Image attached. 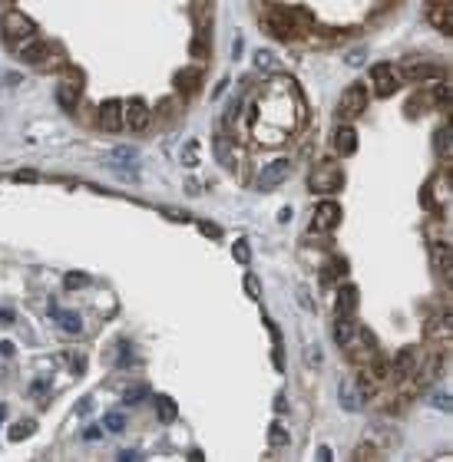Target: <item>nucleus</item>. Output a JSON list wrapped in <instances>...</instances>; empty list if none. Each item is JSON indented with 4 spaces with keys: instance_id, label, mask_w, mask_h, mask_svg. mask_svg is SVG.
I'll return each instance as SVG.
<instances>
[{
    "instance_id": "f257e3e1",
    "label": "nucleus",
    "mask_w": 453,
    "mask_h": 462,
    "mask_svg": "<svg viewBox=\"0 0 453 462\" xmlns=\"http://www.w3.org/2000/svg\"><path fill=\"white\" fill-rule=\"evenodd\" d=\"M3 34H7V40L14 43V40H30V37H37V23L27 17L23 10H7L3 14Z\"/></svg>"
},
{
    "instance_id": "f03ea898",
    "label": "nucleus",
    "mask_w": 453,
    "mask_h": 462,
    "mask_svg": "<svg viewBox=\"0 0 453 462\" xmlns=\"http://www.w3.org/2000/svg\"><path fill=\"white\" fill-rule=\"evenodd\" d=\"M367 86L364 83H354V86H347L344 90V96H341V103H338V116L341 119H354L358 112H364V106H367Z\"/></svg>"
},
{
    "instance_id": "7ed1b4c3",
    "label": "nucleus",
    "mask_w": 453,
    "mask_h": 462,
    "mask_svg": "<svg viewBox=\"0 0 453 462\" xmlns=\"http://www.w3.org/2000/svg\"><path fill=\"white\" fill-rule=\"evenodd\" d=\"M344 182V175H341V168L334 162H321V166H315V172L308 175V185H311V192H331V188H341Z\"/></svg>"
},
{
    "instance_id": "20e7f679",
    "label": "nucleus",
    "mask_w": 453,
    "mask_h": 462,
    "mask_svg": "<svg viewBox=\"0 0 453 462\" xmlns=\"http://www.w3.org/2000/svg\"><path fill=\"white\" fill-rule=\"evenodd\" d=\"M123 126H130L132 132H143L149 126V106L139 96H132V99L123 103Z\"/></svg>"
},
{
    "instance_id": "39448f33",
    "label": "nucleus",
    "mask_w": 453,
    "mask_h": 462,
    "mask_svg": "<svg viewBox=\"0 0 453 462\" xmlns=\"http://www.w3.org/2000/svg\"><path fill=\"white\" fill-rule=\"evenodd\" d=\"M288 172H291V162H288V159H275V162H268V166L262 168V175H258V188H262V192L278 188V185L288 179Z\"/></svg>"
},
{
    "instance_id": "423d86ee",
    "label": "nucleus",
    "mask_w": 453,
    "mask_h": 462,
    "mask_svg": "<svg viewBox=\"0 0 453 462\" xmlns=\"http://www.w3.org/2000/svg\"><path fill=\"white\" fill-rule=\"evenodd\" d=\"M371 83H374V92H378L380 99L384 96H394L397 92V70L391 63H378L374 70H371Z\"/></svg>"
},
{
    "instance_id": "0eeeda50",
    "label": "nucleus",
    "mask_w": 453,
    "mask_h": 462,
    "mask_svg": "<svg viewBox=\"0 0 453 462\" xmlns=\"http://www.w3.org/2000/svg\"><path fill=\"white\" fill-rule=\"evenodd\" d=\"M338 403L347 409V413H354V409L364 407V389L358 387L354 376H344V380L338 383Z\"/></svg>"
},
{
    "instance_id": "6e6552de",
    "label": "nucleus",
    "mask_w": 453,
    "mask_h": 462,
    "mask_svg": "<svg viewBox=\"0 0 453 462\" xmlns=\"http://www.w3.org/2000/svg\"><path fill=\"white\" fill-rule=\"evenodd\" d=\"M341 222V205L338 202H321L315 208V218H311V231H331Z\"/></svg>"
},
{
    "instance_id": "1a4fd4ad",
    "label": "nucleus",
    "mask_w": 453,
    "mask_h": 462,
    "mask_svg": "<svg viewBox=\"0 0 453 462\" xmlns=\"http://www.w3.org/2000/svg\"><path fill=\"white\" fill-rule=\"evenodd\" d=\"M440 73H443V70H440L437 63H414V60H411V63H404V66H400V76H404L411 86L427 83V79H437Z\"/></svg>"
},
{
    "instance_id": "9d476101",
    "label": "nucleus",
    "mask_w": 453,
    "mask_h": 462,
    "mask_svg": "<svg viewBox=\"0 0 453 462\" xmlns=\"http://www.w3.org/2000/svg\"><path fill=\"white\" fill-rule=\"evenodd\" d=\"M99 129L106 132H119L123 129V103L119 99H106L103 106H99Z\"/></svg>"
},
{
    "instance_id": "9b49d317",
    "label": "nucleus",
    "mask_w": 453,
    "mask_h": 462,
    "mask_svg": "<svg viewBox=\"0 0 453 462\" xmlns=\"http://www.w3.org/2000/svg\"><path fill=\"white\" fill-rule=\"evenodd\" d=\"M417 360H420V353H417V347H404V350H397L394 367H391V373H394V380H407V376H411V373L417 370Z\"/></svg>"
},
{
    "instance_id": "f8f14e48",
    "label": "nucleus",
    "mask_w": 453,
    "mask_h": 462,
    "mask_svg": "<svg viewBox=\"0 0 453 462\" xmlns=\"http://www.w3.org/2000/svg\"><path fill=\"white\" fill-rule=\"evenodd\" d=\"M334 152H338V155H354V152H358V129H354V126L344 123V126L334 129Z\"/></svg>"
},
{
    "instance_id": "ddd939ff",
    "label": "nucleus",
    "mask_w": 453,
    "mask_h": 462,
    "mask_svg": "<svg viewBox=\"0 0 453 462\" xmlns=\"http://www.w3.org/2000/svg\"><path fill=\"white\" fill-rule=\"evenodd\" d=\"M358 287L354 284H344L338 291V300H334V314H344V317H351L354 311H358Z\"/></svg>"
},
{
    "instance_id": "4468645a",
    "label": "nucleus",
    "mask_w": 453,
    "mask_h": 462,
    "mask_svg": "<svg viewBox=\"0 0 453 462\" xmlns=\"http://www.w3.org/2000/svg\"><path fill=\"white\" fill-rule=\"evenodd\" d=\"M17 53H20L23 63H40V60H47L50 47H47V43H40L37 37H30V40H23V43L17 47Z\"/></svg>"
},
{
    "instance_id": "2eb2a0df",
    "label": "nucleus",
    "mask_w": 453,
    "mask_h": 462,
    "mask_svg": "<svg viewBox=\"0 0 453 462\" xmlns=\"http://www.w3.org/2000/svg\"><path fill=\"white\" fill-rule=\"evenodd\" d=\"M354 337H358V324H354L351 317L338 314V320H334V344H338V347H347Z\"/></svg>"
},
{
    "instance_id": "dca6fc26",
    "label": "nucleus",
    "mask_w": 453,
    "mask_h": 462,
    "mask_svg": "<svg viewBox=\"0 0 453 462\" xmlns=\"http://www.w3.org/2000/svg\"><path fill=\"white\" fill-rule=\"evenodd\" d=\"M430 23H434L440 34H450V30H453L450 3H434V7H430Z\"/></svg>"
},
{
    "instance_id": "f3484780",
    "label": "nucleus",
    "mask_w": 453,
    "mask_h": 462,
    "mask_svg": "<svg viewBox=\"0 0 453 462\" xmlns=\"http://www.w3.org/2000/svg\"><path fill=\"white\" fill-rule=\"evenodd\" d=\"M57 103L66 112H73L76 103H79V86H73V83H63V86L57 90Z\"/></svg>"
},
{
    "instance_id": "a211bd4d",
    "label": "nucleus",
    "mask_w": 453,
    "mask_h": 462,
    "mask_svg": "<svg viewBox=\"0 0 453 462\" xmlns=\"http://www.w3.org/2000/svg\"><path fill=\"white\" fill-rule=\"evenodd\" d=\"M175 86H179V92H186V96H189V92L199 86V70H195V66L179 70V73H175Z\"/></svg>"
},
{
    "instance_id": "6ab92c4d",
    "label": "nucleus",
    "mask_w": 453,
    "mask_h": 462,
    "mask_svg": "<svg viewBox=\"0 0 453 462\" xmlns=\"http://www.w3.org/2000/svg\"><path fill=\"white\" fill-rule=\"evenodd\" d=\"M265 30H268V37H275V40H291V37H295V34L284 27L282 20L275 17V14H268V17H265Z\"/></svg>"
},
{
    "instance_id": "aec40b11",
    "label": "nucleus",
    "mask_w": 453,
    "mask_h": 462,
    "mask_svg": "<svg viewBox=\"0 0 453 462\" xmlns=\"http://www.w3.org/2000/svg\"><path fill=\"white\" fill-rule=\"evenodd\" d=\"M437 152L450 162V155H453V142H450V123H443L440 129H437Z\"/></svg>"
},
{
    "instance_id": "412c9836",
    "label": "nucleus",
    "mask_w": 453,
    "mask_h": 462,
    "mask_svg": "<svg viewBox=\"0 0 453 462\" xmlns=\"http://www.w3.org/2000/svg\"><path fill=\"white\" fill-rule=\"evenodd\" d=\"M34 429H37V423H34V420H20V423L10 426L7 439H10V443H23V439H27V436H30Z\"/></svg>"
},
{
    "instance_id": "4be33fe9",
    "label": "nucleus",
    "mask_w": 453,
    "mask_h": 462,
    "mask_svg": "<svg viewBox=\"0 0 453 462\" xmlns=\"http://www.w3.org/2000/svg\"><path fill=\"white\" fill-rule=\"evenodd\" d=\"M255 70H262V73H275L278 70V60L271 50H255Z\"/></svg>"
},
{
    "instance_id": "5701e85b",
    "label": "nucleus",
    "mask_w": 453,
    "mask_h": 462,
    "mask_svg": "<svg viewBox=\"0 0 453 462\" xmlns=\"http://www.w3.org/2000/svg\"><path fill=\"white\" fill-rule=\"evenodd\" d=\"M156 413H159L162 423H172L175 420V403H172L169 396H156Z\"/></svg>"
},
{
    "instance_id": "b1692460",
    "label": "nucleus",
    "mask_w": 453,
    "mask_h": 462,
    "mask_svg": "<svg viewBox=\"0 0 453 462\" xmlns=\"http://www.w3.org/2000/svg\"><path fill=\"white\" fill-rule=\"evenodd\" d=\"M60 327H63L66 333H79L83 331V320H79V314L66 311V314H60Z\"/></svg>"
},
{
    "instance_id": "393cba45",
    "label": "nucleus",
    "mask_w": 453,
    "mask_h": 462,
    "mask_svg": "<svg viewBox=\"0 0 453 462\" xmlns=\"http://www.w3.org/2000/svg\"><path fill=\"white\" fill-rule=\"evenodd\" d=\"M232 258L238 264H252V251H248V241H235L232 244Z\"/></svg>"
},
{
    "instance_id": "a878e982",
    "label": "nucleus",
    "mask_w": 453,
    "mask_h": 462,
    "mask_svg": "<svg viewBox=\"0 0 453 462\" xmlns=\"http://www.w3.org/2000/svg\"><path fill=\"white\" fill-rule=\"evenodd\" d=\"M86 284H90V274H79V271L63 277V287H66V291H79V287H86Z\"/></svg>"
},
{
    "instance_id": "bb28decb",
    "label": "nucleus",
    "mask_w": 453,
    "mask_h": 462,
    "mask_svg": "<svg viewBox=\"0 0 453 462\" xmlns=\"http://www.w3.org/2000/svg\"><path fill=\"white\" fill-rule=\"evenodd\" d=\"M199 162V142L192 139V142H186V149H182V166H195Z\"/></svg>"
},
{
    "instance_id": "cd10ccee",
    "label": "nucleus",
    "mask_w": 453,
    "mask_h": 462,
    "mask_svg": "<svg viewBox=\"0 0 453 462\" xmlns=\"http://www.w3.org/2000/svg\"><path fill=\"white\" fill-rule=\"evenodd\" d=\"M242 284H245V291H248V297H252V300H258V297H262V281H258L255 274H245V281H242Z\"/></svg>"
},
{
    "instance_id": "c85d7f7f",
    "label": "nucleus",
    "mask_w": 453,
    "mask_h": 462,
    "mask_svg": "<svg viewBox=\"0 0 453 462\" xmlns=\"http://www.w3.org/2000/svg\"><path fill=\"white\" fill-rule=\"evenodd\" d=\"M199 231H202L206 238H212V241H219V238H222V228H219L215 222H202V218H199Z\"/></svg>"
},
{
    "instance_id": "c756f323",
    "label": "nucleus",
    "mask_w": 453,
    "mask_h": 462,
    "mask_svg": "<svg viewBox=\"0 0 453 462\" xmlns=\"http://www.w3.org/2000/svg\"><path fill=\"white\" fill-rule=\"evenodd\" d=\"M103 426H106V429H113V433H123V429H126V420H123L119 413H106Z\"/></svg>"
},
{
    "instance_id": "7c9ffc66",
    "label": "nucleus",
    "mask_w": 453,
    "mask_h": 462,
    "mask_svg": "<svg viewBox=\"0 0 453 462\" xmlns=\"http://www.w3.org/2000/svg\"><path fill=\"white\" fill-rule=\"evenodd\" d=\"M268 439H271V446H288V433H284V426H271V433H268Z\"/></svg>"
},
{
    "instance_id": "2f4dec72",
    "label": "nucleus",
    "mask_w": 453,
    "mask_h": 462,
    "mask_svg": "<svg viewBox=\"0 0 453 462\" xmlns=\"http://www.w3.org/2000/svg\"><path fill=\"white\" fill-rule=\"evenodd\" d=\"M215 155H219V162H222V166H232V152H228L225 139H219V142H215Z\"/></svg>"
},
{
    "instance_id": "473e14b6",
    "label": "nucleus",
    "mask_w": 453,
    "mask_h": 462,
    "mask_svg": "<svg viewBox=\"0 0 453 462\" xmlns=\"http://www.w3.org/2000/svg\"><path fill=\"white\" fill-rule=\"evenodd\" d=\"M374 452H378V449H374V446H358V449H354V459H374Z\"/></svg>"
},
{
    "instance_id": "72a5a7b5",
    "label": "nucleus",
    "mask_w": 453,
    "mask_h": 462,
    "mask_svg": "<svg viewBox=\"0 0 453 462\" xmlns=\"http://www.w3.org/2000/svg\"><path fill=\"white\" fill-rule=\"evenodd\" d=\"M143 396H146V387H132V389H126L123 400H126V403H136V400H143Z\"/></svg>"
},
{
    "instance_id": "f704fd0d",
    "label": "nucleus",
    "mask_w": 453,
    "mask_h": 462,
    "mask_svg": "<svg viewBox=\"0 0 453 462\" xmlns=\"http://www.w3.org/2000/svg\"><path fill=\"white\" fill-rule=\"evenodd\" d=\"M437 103H440V106H450V86H447V83H440V90H437Z\"/></svg>"
},
{
    "instance_id": "c9c22d12",
    "label": "nucleus",
    "mask_w": 453,
    "mask_h": 462,
    "mask_svg": "<svg viewBox=\"0 0 453 462\" xmlns=\"http://www.w3.org/2000/svg\"><path fill=\"white\" fill-rule=\"evenodd\" d=\"M14 179H17V182H37L40 175H37V172H30V168H23V172H17Z\"/></svg>"
},
{
    "instance_id": "e433bc0d",
    "label": "nucleus",
    "mask_w": 453,
    "mask_h": 462,
    "mask_svg": "<svg viewBox=\"0 0 453 462\" xmlns=\"http://www.w3.org/2000/svg\"><path fill=\"white\" fill-rule=\"evenodd\" d=\"M83 436H86V439H99V436H103V429H99V426H90Z\"/></svg>"
},
{
    "instance_id": "4c0bfd02",
    "label": "nucleus",
    "mask_w": 453,
    "mask_h": 462,
    "mask_svg": "<svg viewBox=\"0 0 453 462\" xmlns=\"http://www.w3.org/2000/svg\"><path fill=\"white\" fill-rule=\"evenodd\" d=\"M318 459H321V462L334 459V452H331V449H328V446H321V449H318Z\"/></svg>"
},
{
    "instance_id": "58836bf2",
    "label": "nucleus",
    "mask_w": 453,
    "mask_h": 462,
    "mask_svg": "<svg viewBox=\"0 0 453 462\" xmlns=\"http://www.w3.org/2000/svg\"><path fill=\"white\" fill-rule=\"evenodd\" d=\"M186 188H189V195H199V192H202V185L195 182V179H189V182H186Z\"/></svg>"
},
{
    "instance_id": "ea45409f",
    "label": "nucleus",
    "mask_w": 453,
    "mask_h": 462,
    "mask_svg": "<svg viewBox=\"0 0 453 462\" xmlns=\"http://www.w3.org/2000/svg\"><path fill=\"white\" fill-rule=\"evenodd\" d=\"M113 159H132V149H116Z\"/></svg>"
},
{
    "instance_id": "a19ab883",
    "label": "nucleus",
    "mask_w": 453,
    "mask_h": 462,
    "mask_svg": "<svg viewBox=\"0 0 453 462\" xmlns=\"http://www.w3.org/2000/svg\"><path fill=\"white\" fill-rule=\"evenodd\" d=\"M298 304H302L304 311H311V307H315V304H311V297H308V294H298Z\"/></svg>"
},
{
    "instance_id": "79ce46f5",
    "label": "nucleus",
    "mask_w": 453,
    "mask_h": 462,
    "mask_svg": "<svg viewBox=\"0 0 453 462\" xmlns=\"http://www.w3.org/2000/svg\"><path fill=\"white\" fill-rule=\"evenodd\" d=\"M119 459H123V462H136V459H139V452H132V449H130V452H123Z\"/></svg>"
}]
</instances>
